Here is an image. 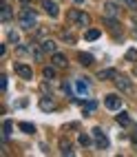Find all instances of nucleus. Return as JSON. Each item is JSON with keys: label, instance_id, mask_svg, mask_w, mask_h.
I'll use <instances>...</instances> for the list:
<instances>
[{"label": "nucleus", "instance_id": "nucleus-28", "mask_svg": "<svg viewBox=\"0 0 137 157\" xmlns=\"http://www.w3.org/2000/svg\"><path fill=\"white\" fill-rule=\"evenodd\" d=\"M128 7H131V9H137V0H131V2H128Z\"/></svg>", "mask_w": 137, "mask_h": 157}, {"label": "nucleus", "instance_id": "nucleus-23", "mask_svg": "<svg viewBox=\"0 0 137 157\" xmlns=\"http://www.w3.org/2000/svg\"><path fill=\"white\" fill-rule=\"evenodd\" d=\"M9 133H11V122H5V124H2V137H5V140L9 137Z\"/></svg>", "mask_w": 137, "mask_h": 157}, {"label": "nucleus", "instance_id": "nucleus-12", "mask_svg": "<svg viewBox=\"0 0 137 157\" xmlns=\"http://www.w3.org/2000/svg\"><path fill=\"white\" fill-rule=\"evenodd\" d=\"M115 78H117V71L115 69H104V71L97 73V80H115Z\"/></svg>", "mask_w": 137, "mask_h": 157}, {"label": "nucleus", "instance_id": "nucleus-19", "mask_svg": "<svg viewBox=\"0 0 137 157\" xmlns=\"http://www.w3.org/2000/svg\"><path fill=\"white\" fill-rule=\"evenodd\" d=\"M104 9H106V16H111V18L117 16V5H115V2H106Z\"/></svg>", "mask_w": 137, "mask_h": 157}, {"label": "nucleus", "instance_id": "nucleus-4", "mask_svg": "<svg viewBox=\"0 0 137 157\" xmlns=\"http://www.w3.org/2000/svg\"><path fill=\"white\" fill-rule=\"evenodd\" d=\"M91 135H93V140H95V144H97V148H108V137L104 135V131L102 128H93L91 131Z\"/></svg>", "mask_w": 137, "mask_h": 157}, {"label": "nucleus", "instance_id": "nucleus-25", "mask_svg": "<svg viewBox=\"0 0 137 157\" xmlns=\"http://www.w3.org/2000/svg\"><path fill=\"white\" fill-rule=\"evenodd\" d=\"M78 140H80V144H82V146H89V144H91V137H89V135H84V133L80 135Z\"/></svg>", "mask_w": 137, "mask_h": 157}, {"label": "nucleus", "instance_id": "nucleus-17", "mask_svg": "<svg viewBox=\"0 0 137 157\" xmlns=\"http://www.w3.org/2000/svg\"><path fill=\"white\" fill-rule=\"evenodd\" d=\"M117 122L122 124V126H131V124H133V120H131L128 113H120V115H117Z\"/></svg>", "mask_w": 137, "mask_h": 157}, {"label": "nucleus", "instance_id": "nucleus-6", "mask_svg": "<svg viewBox=\"0 0 137 157\" xmlns=\"http://www.w3.org/2000/svg\"><path fill=\"white\" fill-rule=\"evenodd\" d=\"M75 93H78L80 98H89L91 95V86H89V82L84 80V78L75 80Z\"/></svg>", "mask_w": 137, "mask_h": 157}, {"label": "nucleus", "instance_id": "nucleus-15", "mask_svg": "<svg viewBox=\"0 0 137 157\" xmlns=\"http://www.w3.org/2000/svg\"><path fill=\"white\" fill-rule=\"evenodd\" d=\"M78 60H80V64H84V67H91L93 62H95L91 53H78Z\"/></svg>", "mask_w": 137, "mask_h": 157}, {"label": "nucleus", "instance_id": "nucleus-20", "mask_svg": "<svg viewBox=\"0 0 137 157\" xmlns=\"http://www.w3.org/2000/svg\"><path fill=\"white\" fill-rule=\"evenodd\" d=\"M20 131L31 135V133H36V126H33V124H29V122H20Z\"/></svg>", "mask_w": 137, "mask_h": 157}, {"label": "nucleus", "instance_id": "nucleus-31", "mask_svg": "<svg viewBox=\"0 0 137 157\" xmlns=\"http://www.w3.org/2000/svg\"><path fill=\"white\" fill-rule=\"evenodd\" d=\"M73 2H78V5H80V2H84V0H73Z\"/></svg>", "mask_w": 137, "mask_h": 157}, {"label": "nucleus", "instance_id": "nucleus-2", "mask_svg": "<svg viewBox=\"0 0 137 157\" xmlns=\"http://www.w3.org/2000/svg\"><path fill=\"white\" fill-rule=\"evenodd\" d=\"M69 18H71V22H75V27H89L91 25V16L80 11V9H73Z\"/></svg>", "mask_w": 137, "mask_h": 157}, {"label": "nucleus", "instance_id": "nucleus-22", "mask_svg": "<svg viewBox=\"0 0 137 157\" xmlns=\"http://www.w3.org/2000/svg\"><path fill=\"white\" fill-rule=\"evenodd\" d=\"M42 73H44V78H47V80H53V78H55V67H47Z\"/></svg>", "mask_w": 137, "mask_h": 157}, {"label": "nucleus", "instance_id": "nucleus-32", "mask_svg": "<svg viewBox=\"0 0 137 157\" xmlns=\"http://www.w3.org/2000/svg\"><path fill=\"white\" fill-rule=\"evenodd\" d=\"M124 2H126V5H128V2H131V0H124Z\"/></svg>", "mask_w": 137, "mask_h": 157}, {"label": "nucleus", "instance_id": "nucleus-29", "mask_svg": "<svg viewBox=\"0 0 137 157\" xmlns=\"http://www.w3.org/2000/svg\"><path fill=\"white\" fill-rule=\"evenodd\" d=\"M133 36H135V38H137V29H133Z\"/></svg>", "mask_w": 137, "mask_h": 157}, {"label": "nucleus", "instance_id": "nucleus-24", "mask_svg": "<svg viewBox=\"0 0 137 157\" xmlns=\"http://www.w3.org/2000/svg\"><path fill=\"white\" fill-rule=\"evenodd\" d=\"M62 40H64V42H69V44H75V36H71V33H62Z\"/></svg>", "mask_w": 137, "mask_h": 157}, {"label": "nucleus", "instance_id": "nucleus-1", "mask_svg": "<svg viewBox=\"0 0 137 157\" xmlns=\"http://www.w3.org/2000/svg\"><path fill=\"white\" fill-rule=\"evenodd\" d=\"M36 22H38V11L25 7L22 11H20V29H33Z\"/></svg>", "mask_w": 137, "mask_h": 157}, {"label": "nucleus", "instance_id": "nucleus-10", "mask_svg": "<svg viewBox=\"0 0 137 157\" xmlns=\"http://www.w3.org/2000/svg\"><path fill=\"white\" fill-rule=\"evenodd\" d=\"M16 73L22 80H31V78H33V71H31V67H27V64H16Z\"/></svg>", "mask_w": 137, "mask_h": 157}, {"label": "nucleus", "instance_id": "nucleus-9", "mask_svg": "<svg viewBox=\"0 0 137 157\" xmlns=\"http://www.w3.org/2000/svg\"><path fill=\"white\" fill-rule=\"evenodd\" d=\"M115 84H117V89L124 91V93H131V91H133V82H131V80H126V78H122V75L115 78Z\"/></svg>", "mask_w": 137, "mask_h": 157}, {"label": "nucleus", "instance_id": "nucleus-3", "mask_svg": "<svg viewBox=\"0 0 137 157\" xmlns=\"http://www.w3.org/2000/svg\"><path fill=\"white\" fill-rule=\"evenodd\" d=\"M104 106H106L108 111H120L122 109V98L117 95V93H108V95L104 98Z\"/></svg>", "mask_w": 137, "mask_h": 157}, {"label": "nucleus", "instance_id": "nucleus-26", "mask_svg": "<svg viewBox=\"0 0 137 157\" xmlns=\"http://www.w3.org/2000/svg\"><path fill=\"white\" fill-rule=\"evenodd\" d=\"M7 89V75L2 73V75H0V91H5Z\"/></svg>", "mask_w": 137, "mask_h": 157}, {"label": "nucleus", "instance_id": "nucleus-30", "mask_svg": "<svg viewBox=\"0 0 137 157\" xmlns=\"http://www.w3.org/2000/svg\"><path fill=\"white\" fill-rule=\"evenodd\" d=\"M20 2H25V5H27V2H31V0H20Z\"/></svg>", "mask_w": 137, "mask_h": 157}, {"label": "nucleus", "instance_id": "nucleus-11", "mask_svg": "<svg viewBox=\"0 0 137 157\" xmlns=\"http://www.w3.org/2000/svg\"><path fill=\"white\" fill-rule=\"evenodd\" d=\"M104 25H106L115 36H120V33H122V25H120L115 18H108V16H106V18H104Z\"/></svg>", "mask_w": 137, "mask_h": 157}, {"label": "nucleus", "instance_id": "nucleus-7", "mask_svg": "<svg viewBox=\"0 0 137 157\" xmlns=\"http://www.w3.org/2000/svg\"><path fill=\"white\" fill-rule=\"evenodd\" d=\"M51 64H53L55 69H67L69 67V60H67L64 53H58V51H55V53L51 56Z\"/></svg>", "mask_w": 137, "mask_h": 157}, {"label": "nucleus", "instance_id": "nucleus-18", "mask_svg": "<svg viewBox=\"0 0 137 157\" xmlns=\"http://www.w3.org/2000/svg\"><path fill=\"white\" fill-rule=\"evenodd\" d=\"M100 38V29H89L86 33H84V40H89V42H93V40Z\"/></svg>", "mask_w": 137, "mask_h": 157}, {"label": "nucleus", "instance_id": "nucleus-8", "mask_svg": "<svg viewBox=\"0 0 137 157\" xmlns=\"http://www.w3.org/2000/svg\"><path fill=\"white\" fill-rule=\"evenodd\" d=\"M42 7H44V11H47V16H51V18H58V13H60V9H58V5L53 2V0H42Z\"/></svg>", "mask_w": 137, "mask_h": 157}, {"label": "nucleus", "instance_id": "nucleus-13", "mask_svg": "<svg viewBox=\"0 0 137 157\" xmlns=\"http://www.w3.org/2000/svg\"><path fill=\"white\" fill-rule=\"evenodd\" d=\"M60 148H62V155H64V157L73 155V144H71L69 140H62V142H60Z\"/></svg>", "mask_w": 137, "mask_h": 157}, {"label": "nucleus", "instance_id": "nucleus-21", "mask_svg": "<svg viewBox=\"0 0 137 157\" xmlns=\"http://www.w3.org/2000/svg\"><path fill=\"white\" fill-rule=\"evenodd\" d=\"M0 20H2V22L11 20V11H9V7H5V5H2V11H0Z\"/></svg>", "mask_w": 137, "mask_h": 157}, {"label": "nucleus", "instance_id": "nucleus-27", "mask_svg": "<svg viewBox=\"0 0 137 157\" xmlns=\"http://www.w3.org/2000/svg\"><path fill=\"white\" fill-rule=\"evenodd\" d=\"M126 58H131V60H135V58H137V51H135V49H131L128 53H126Z\"/></svg>", "mask_w": 137, "mask_h": 157}, {"label": "nucleus", "instance_id": "nucleus-5", "mask_svg": "<svg viewBox=\"0 0 137 157\" xmlns=\"http://www.w3.org/2000/svg\"><path fill=\"white\" fill-rule=\"evenodd\" d=\"M55 109H58L55 98H51V95H42V98H40V111L51 113V111H55Z\"/></svg>", "mask_w": 137, "mask_h": 157}, {"label": "nucleus", "instance_id": "nucleus-14", "mask_svg": "<svg viewBox=\"0 0 137 157\" xmlns=\"http://www.w3.org/2000/svg\"><path fill=\"white\" fill-rule=\"evenodd\" d=\"M82 106H84V113H93V111H95L97 109V102L95 100H82Z\"/></svg>", "mask_w": 137, "mask_h": 157}, {"label": "nucleus", "instance_id": "nucleus-16", "mask_svg": "<svg viewBox=\"0 0 137 157\" xmlns=\"http://www.w3.org/2000/svg\"><path fill=\"white\" fill-rule=\"evenodd\" d=\"M42 51H47V53H55L58 47H55L53 40H44V42H42Z\"/></svg>", "mask_w": 137, "mask_h": 157}]
</instances>
